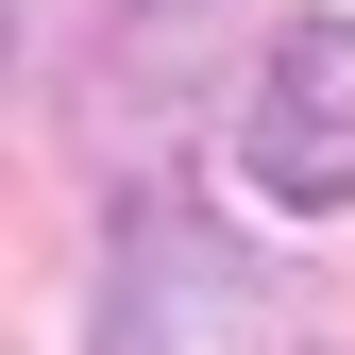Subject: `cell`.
I'll list each match as a JSON object with an SVG mask.
<instances>
[{
	"label": "cell",
	"mask_w": 355,
	"mask_h": 355,
	"mask_svg": "<svg viewBox=\"0 0 355 355\" xmlns=\"http://www.w3.org/2000/svg\"><path fill=\"white\" fill-rule=\"evenodd\" d=\"M237 169L271 203H355V17H288L237 102Z\"/></svg>",
	"instance_id": "2"
},
{
	"label": "cell",
	"mask_w": 355,
	"mask_h": 355,
	"mask_svg": "<svg viewBox=\"0 0 355 355\" xmlns=\"http://www.w3.org/2000/svg\"><path fill=\"white\" fill-rule=\"evenodd\" d=\"M119 17H136V34H153V51H203V34H237V17H254V0H119Z\"/></svg>",
	"instance_id": "3"
},
{
	"label": "cell",
	"mask_w": 355,
	"mask_h": 355,
	"mask_svg": "<svg viewBox=\"0 0 355 355\" xmlns=\"http://www.w3.org/2000/svg\"><path fill=\"white\" fill-rule=\"evenodd\" d=\"M254 338H271V271H254L203 203L136 187L119 237H102V338L85 355H254Z\"/></svg>",
	"instance_id": "1"
},
{
	"label": "cell",
	"mask_w": 355,
	"mask_h": 355,
	"mask_svg": "<svg viewBox=\"0 0 355 355\" xmlns=\"http://www.w3.org/2000/svg\"><path fill=\"white\" fill-rule=\"evenodd\" d=\"M0 51H17V0H0Z\"/></svg>",
	"instance_id": "4"
}]
</instances>
